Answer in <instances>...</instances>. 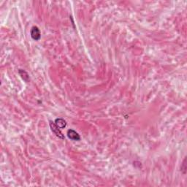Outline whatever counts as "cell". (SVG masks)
Returning a JSON list of instances; mask_svg holds the SVG:
<instances>
[{
	"instance_id": "obj_1",
	"label": "cell",
	"mask_w": 187,
	"mask_h": 187,
	"mask_svg": "<svg viewBox=\"0 0 187 187\" xmlns=\"http://www.w3.org/2000/svg\"><path fill=\"white\" fill-rule=\"evenodd\" d=\"M31 37L34 40L38 41L41 38L40 31L38 26H33L31 29Z\"/></svg>"
},
{
	"instance_id": "obj_2",
	"label": "cell",
	"mask_w": 187,
	"mask_h": 187,
	"mask_svg": "<svg viewBox=\"0 0 187 187\" xmlns=\"http://www.w3.org/2000/svg\"><path fill=\"white\" fill-rule=\"evenodd\" d=\"M50 126H51V130L54 132V134H56V136L59 137V138H61V139H64V138H65V136H64L62 133L61 132V131H60V128L56 126V124H55V123L51 121V122H50Z\"/></svg>"
},
{
	"instance_id": "obj_3",
	"label": "cell",
	"mask_w": 187,
	"mask_h": 187,
	"mask_svg": "<svg viewBox=\"0 0 187 187\" xmlns=\"http://www.w3.org/2000/svg\"><path fill=\"white\" fill-rule=\"evenodd\" d=\"M67 137L74 141H78L80 140V137L78 133L76 132L73 129H69L67 131Z\"/></svg>"
},
{
	"instance_id": "obj_4",
	"label": "cell",
	"mask_w": 187,
	"mask_h": 187,
	"mask_svg": "<svg viewBox=\"0 0 187 187\" xmlns=\"http://www.w3.org/2000/svg\"><path fill=\"white\" fill-rule=\"evenodd\" d=\"M55 124H56V126L59 127L60 129H64L65 127H66L67 126V123L66 121L62 119H57L55 120Z\"/></svg>"
},
{
	"instance_id": "obj_5",
	"label": "cell",
	"mask_w": 187,
	"mask_h": 187,
	"mask_svg": "<svg viewBox=\"0 0 187 187\" xmlns=\"http://www.w3.org/2000/svg\"><path fill=\"white\" fill-rule=\"evenodd\" d=\"M18 72H19V74H20V75L21 76V78H22L24 79L26 82L29 81V77L26 72L24 71V70H19Z\"/></svg>"
},
{
	"instance_id": "obj_6",
	"label": "cell",
	"mask_w": 187,
	"mask_h": 187,
	"mask_svg": "<svg viewBox=\"0 0 187 187\" xmlns=\"http://www.w3.org/2000/svg\"><path fill=\"white\" fill-rule=\"evenodd\" d=\"M186 159L184 161V164H183V166L181 167V170H184V173H186Z\"/></svg>"
}]
</instances>
